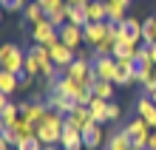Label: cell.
I'll list each match as a JSON object with an SVG mask.
<instances>
[{
    "label": "cell",
    "mask_w": 156,
    "mask_h": 150,
    "mask_svg": "<svg viewBox=\"0 0 156 150\" xmlns=\"http://www.w3.org/2000/svg\"><path fill=\"white\" fill-rule=\"evenodd\" d=\"M62 127H66V116L48 108L45 119L37 125V139H40V142H43L45 147H51V145H60V133H62Z\"/></svg>",
    "instance_id": "obj_1"
},
{
    "label": "cell",
    "mask_w": 156,
    "mask_h": 150,
    "mask_svg": "<svg viewBox=\"0 0 156 150\" xmlns=\"http://www.w3.org/2000/svg\"><path fill=\"white\" fill-rule=\"evenodd\" d=\"M26 65V51L14 43H6L0 45V68L3 71H12V74H20Z\"/></svg>",
    "instance_id": "obj_2"
},
{
    "label": "cell",
    "mask_w": 156,
    "mask_h": 150,
    "mask_svg": "<svg viewBox=\"0 0 156 150\" xmlns=\"http://www.w3.org/2000/svg\"><path fill=\"white\" fill-rule=\"evenodd\" d=\"M125 133H128V139H131V145L133 147H148V139H151V125L145 122L142 116H136V119H131L125 125Z\"/></svg>",
    "instance_id": "obj_3"
},
{
    "label": "cell",
    "mask_w": 156,
    "mask_h": 150,
    "mask_svg": "<svg viewBox=\"0 0 156 150\" xmlns=\"http://www.w3.org/2000/svg\"><path fill=\"white\" fill-rule=\"evenodd\" d=\"M31 40H34V43H40V45H51V43H57V40H60V29L48 20V17H45V20L34 23Z\"/></svg>",
    "instance_id": "obj_4"
},
{
    "label": "cell",
    "mask_w": 156,
    "mask_h": 150,
    "mask_svg": "<svg viewBox=\"0 0 156 150\" xmlns=\"http://www.w3.org/2000/svg\"><path fill=\"white\" fill-rule=\"evenodd\" d=\"M20 105V116L26 122H31V125H40V122L45 119V113H48V105L45 102H29V99H23V102H17Z\"/></svg>",
    "instance_id": "obj_5"
},
{
    "label": "cell",
    "mask_w": 156,
    "mask_h": 150,
    "mask_svg": "<svg viewBox=\"0 0 156 150\" xmlns=\"http://www.w3.org/2000/svg\"><path fill=\"white\" fill-rule=\"evenodd\" d=\"M48 54H51V60H54V65H57V68H68V65L77 60V51L68 48V45L60 43V40L48 45Z\"/></svg>",
    "instance_id": "obj_6"
},
{
    "label": "cell",
    "mask_w": 156,
    "mask_h": 150,
    "mask_svg": "<svg viewBox=\"0 0 156 150\" xmlns=\"http://www.w3.org/2000/svg\"><path fill=\"white\" fill-rule=\"evenodd\" d=\"M66 125H71V127H77L80 133L85 127H91L94 125V116H91V108L88 105H74V110L66 116Z\"/></svg>",
    "instance_id": "obj_7"
},
{
    "label": "cell",
    "mask_w": 156,
    "mask_h": 150,
    "mask_svg": "<svg viewBox=\"0 0 156 150\" xmlns=\"http://www.w3.org/2000/svg\"><path fill=\"white\" fill-rule=\"evenodd\" d=\"M94 74H97V79L114 82L116 79V57H97L94 60Z\"/></svg>",
    "instance_id": "obj_8"
},
{
    "label": "cell",
    "mask_w": 156,
    "mask_h": 150,
    "mask_svg": "<svg viewBox=\"0 0 156 150\" xmlns=\"http://www.w3.org/2000/svg\"><path fill=\"white\" fill-rule=\"evenodd\" d=\"M60 43H66L68 48H80V43H85V37H82V26H74V23H66L60 26Z\"/></svg>",
    "instance_id": "obj_9"
},
{
    "label": "cell",
    "mask_w": 156,
    "mask_h": 150,
    "mask_svg": "<svg viewBox=\"0 0 156 150\" xmlns=\"http://www.w3.org/2000/svg\"><path fill=\"white\" fill-rule=\"evenodd\" d=\"M131 82H136V60H116L114 85H131Z\"/></svg>",
    "instance_id": "obj_10"
},
{
    "label": "cell",
    "mask_w": 156,
    "mask_h": 150,
    "mask_svg": "<svg viewBox=\"0 0 156 150\" xmlns=\"http://www.w3.org/2000/svg\"><path fill=\"white\" fill-rule=\"evenodd\" d=\"M82 147H85V145H82V133L77 127L66 125L62 133H60V150H82Z\"/></svg>",
    "instance_id": "obj_11"
},
{
    "label": "cell",
    "mask_w": 156,
    "mask_h": 150,
    "mask_svg": "<svg viewBox=\"0 0 156 150\" xmlns=\"http://www.w3.org/2000/svg\"><path fill=\"white\" fill-rule=\"evenodd\" d=\"M108 34V20L105 23H85L82 26V37H85L88 45H99Z\"/></svg>",
    "instance_id": "obj_12"
},
{
    "label": "cell",
    "mask_w": 156,
    "mask_h": 150,
    "mask_svg": "<svg viewBox=\"0 0 156 150\" xmlns=\"http://www.w3.org/2000/svg\"><path fill=\"white\" fill-rule=\"evenodd\" d=\"M45 105H48L51 110H57V113H62V116H68L71 110H74L77 102L68 99V96H62V93H57V91H51L48 96H45Z\"/></svg>",
    "instance_id": "obj_13"
},
{
    "label": "cell",
    "mask_w": 156,
    "mask_h": 150,
    "mask_svg": "<svg viewBox=\"0 0 156 150\" xmlns=\"http://www.w3.org/2000/svg\"><path fill=\"white\" fill-rule=\"evenodd\" d=\"M119 37H125V40H131L139 45L142 43V23L136 20V17H128V20L119 26Z\"/></svg>",
    "instance_id": "obj_14"
},
{
    "label": "cell",
    "mask_w": 156,
    "mask_h": 150,
    "mask_svg": "<svg viewBox=\"0 0 156 150\" xmlns=\"http://www.w3.org/2000/svg\"><path fill=\"white\" fill-rule=\"evenodd\" d=\"M136 116H142V119L151 125V130H156V105L151 102L148 93H145V96L136 102Z\"/></svg>",
    "instance_id": "obj_15"
},
{
    "label": "cell",
    "mask_w": 156,
    "mask_h": 150,
    "mask_svg": "<svg viewBox=\"0 0 156 150\" xmlns=\"http://www.w3.org/2000/svg\"><path fill=\"white\" fill-rule=\"evenodd\" d=\"M85 14H88V23H105L108 20V3H102V0H88Z\"/></svg>",
    "instance_id": "obj_16"
},
{
    "label": "cell",
    "mask_w": 156,
    "mask_h": 150,
    "mask_svg": "<svg viewBox=\"0 0 156 150\" xmlns=\"http://www.w3.org/2000/svg\"><path fill=\"white\" fill-rule=\"evenodd\" d=\"M82 145H85L88 150H97V147H102V125H91L82 130Z\"/></svg>",
    "instance_id": "obj_17"
},
{
    "label": "cell",
    "mask_w": 156,
    "mask_h": 150,
    "mask_svg": "<svg viewBox=\"0 0 156 150\" xmlns=\"http://www.w3.org/2000/svg\"><path fill=\"white\" fill-rule=\"evenodd\" d=\"M136 51H139V45H136V43L119 37V40H116V48H114V57L116 60H136Z\"/></svg>",
    "instance_id": "obj_18"
},
{
    "label": "cell",
    "mask_w": 156,
    "mask_h": 150,
    "mask_svg": "<svg viewBox=\"0 0 156 150\" xmlns=\"http://www.w3.org/2000/svg\"><path fill=\"white\" fill-rule=\"evenodd\" d=\"M108 105H111V102H108V99H91V116H94V122H97V125H105V122H108Z\"/></svg>",
    "instance_id": "obj_19"
},
{
    "label": "cell",
    "mask_w": 156,
    "mask_h": 150,
    "mask_svg": "<svg viewBox=\"0 0 156 150\" xmlns=\"http://www.w3.org/2000/svg\"><path fill=\"white\" fill-rule=\"evenodd\" d=\"M0 91H3L6 96H12L14 91H20V79H17V74L0 68Z\"/></svg>",
    "instance_id": "obj_20"
},
{
    "label": "cell",
    "mask_w": 156,
    "mask_h": 150,
    "mask_svg": "<svg viewBox=\"0 0 156 150\" xmlns=\"http://www.w3.org/2000/svg\"><path fill=\"white\" fill-rule=\"evenodd\" d=\"M131 139H128L125 130H116V133L108 136V142H105V150H131Z\"/></svg>",
    "instance_id": "obj_21"
},
{
    "label": "cell",
    "mask_w": 156,
    "mask_h": 150,
    "mask_svg": "<svg viewBox=\"0 0 156 150\" xmlns=\"http://www.w3.org/2000/svg\"><path fill=\"white\" fill-rule=\"evenodd\" d=\"M23 17H26V20H29V23L34 26V23L45 20V12H43V6L37 3V0H31V3H26V9H23Z\"/></svg>",
    "instance_id": "obj_22"
},
{
    "label": "cell",
    "mask_w": 156,
    "mask_h": 150,
    "mask_svg": "<svg viewBox=\"0 0 156 150\" xmlns=\"http://www.w3.org/2000/svg\"><path fill=\"white\" fill-rule=\"evenodd\" d=\"M0 119L6 122V127H9V125H14V122L20 119V105H14V102H6L3 110H0Z\"/></svg>",
    "instance_id": "obj_23"
},
{
    "label": "cell",
    "mask_w": 156,
    "mask_h": 150,
    "mask_svg": "<svg viewBox=\"0 0 156 150\" xmlns=\"http://www.w3.org/2000/svg\"><path fill=\"white\" fill-rule=\"evenodd\" d=\"M91 93H94L97 99H111V96H114V82H105V79H97V85L91 88Z\"/></svg>",
    "instance_id": "obj_24"
},
{
    "label": "cell",
    "mask_w": 156,
    "mask_h": 150,
    "mask_svg": "<svg viewBox=\"0 0 156 150\" xmlns=\"http://www.w3.org/2000/svg\"><path fill=\"white\" fill-rule=\"evenodd\" d=\"M68 23H74V26H85V23H88L85 6H68Z\"/></svg>",
    "instance_id": "obj_25"
},
{
    "label": "cell",
    "mask_w": 156,
    "mask_h": 150,
    "mask_svg": "<svg viewBox=\"0 0 156 150\" xmlns=\"http://www.w3.org/2000/svg\"><path fill=\"white\" fill-rule=\"evenodd\" d=\"M153 31H156V17H148V20H142V43L145 45H153Z\"/></svg>",
    "instance_id": "obj_26"
},
{
    "label": "cell",
    "mask_w": 156,
    "mask_h": 150,
    "mask_svg": "<svg viewBox=\"0 0 156 150\" xmlns=\"http://www.w3.org/2000/svg\"><path fill=\"white\" fill-rule=\"evenodd\" d=\"M45 17H48V20L57 26V29H60V26H66V23H68V3L60 6V9H54V12H48Z\"/></svg>",
    "instance_id": "obj_27"
},
{
    "label": "cell",
    "mask_w": 156,
    "mask_h": 150,
    "mask_svg": "<svg viewBox=\"0 0 156 150\" xmlns=\"http://www.w3.org/2000/svg\"><path fill=\"white\" fill-rule=\"evenodd\" d=\"M23 71L29 74V77H40V74H43V65L37 62V57H34V54L26 51V65H23Z\"/></svg>",
    "instance_id": "obj_28"
},
{
    "label": "cell",
    "mask_w": 156,
    "mask_h": 150,
    "mask_svg": "<svg viewBox=\"0 0 156 150\" xmlns=\"http://www.w3.org/2000/svg\"><path fill=\"white\" fill-rule=\"evenodd\" d=\"M45 145L40 142V139L37 136H34V139H26V142H20V145H17V150H43Z\"/></svg>",
    "instance_id": "obj_29"
},
{
    "label": "cell",
    "mask_w": 156,
    "mask_h": 150,
    "mask_svg": "<svg viewBox=\"0 0 156 150\" xmlns=\"http://www.w3.org/2000/svg\"><path fill=\"white\" fill-rule=\"evenodd\" d=\"M37 3L43 6V12L48 14V12H54V9H60V6H66V0H37Z\"/></svg>",
    "instance_id": "obj_30"
},
{
    "label": "cell",
    "mask_w": 156,
    "mask_h": 150,
    "mask_svg": "<svg viewBox=\"0 0 156 150\" xmlns=\"http://www.w3.org/2000/svg\"><path fill=\"white\" fill-rule=\"evenodd\" d=\"M119 116H122V108H119L116 102H111V105H108V122H119Z\"/></svg>",
    "instance_id": "obj_31"
},
{
    "label": "cell",
    "mask_w": 156,
    "mask_h": 150,
    "mask_svg": "<svg viewBox=\"0 0 156 150\" xmlns=\"http://www.w3.org/2000/svg\"><path fill=\"white\" fill-rule=\"evenodd\" d=\"M17 79H20V91L31 88V82H34V77H29V74H26V71H20V74H17Z\"/></svg>",
    "instance_id": "obj_32"
},
{
    "label": "cell",
    "mask_w": 156,
    "mask_h": 150,
    "mask_svg": "<svg viewBox=\"0 0 156 150\" xmlns=\"http://www.w3.org/2000/svg\"><path fill=\"white\" fill-rule=\"evenodd\" d=\"M26 3H29V0H3V9H26Z\"/></svg>",
    "instance_id": "obj_33"
},
{
    "label": "cell",
    "mask_w": 156,
    "mask_h": 150,
    "mask_svg": "<svg viewBox=\"0 0 156 150\" xmlns=\"http://www.w3.org/2000/svg\"><path fill=\"white\" fill-rule=\"evenodd\" d=\"M148 147L156 150V130H151V139H148Z\"/></svg>",
    "instance_id": "obj_34"
},
{
    "label": "cell",
    "mask_w": 156,
    "mask_h": 150,
    "mask_svg": "<svg viewBox=\"0 0 156 150\" xmlns=\"http://www.w3.org/2000/svg\"><path fill=\"white\" fill-rule=\"evenodd\" d=\"M66 3H68V6H85L88 0H66Z\"/></svg>",
    "instance_id": "obj_35"
},
{
    "label": "cell",
    "mask_w": 156,
    "mask_h": 150,
    "mask_svg": "<svg viewBox=\"0 0 156 150\" xmlns=\"http://www.w3.org/2000/svg\"><path fill=\"white\" fill-rule=\"evenodd\" d=\"M6 102H9V96H6L3 91H0V110H3V105H6Z\"/></svg>",
    "instance_id": "obj_36"
},
{
    "label": "cell",
    "mask_w": 156,
    "mask_h": 150,
    "mask_svg": "<svg viewBox=\"0 0 156 150\" xmlns=\"http://www.w3.org/2000/svg\"><path fill=\"white\" fill-rule=\"evenodd\" d=\"M0 150H9V142H6L3 136H0Z\"/></svg>",
    "instance_id": "obj_37"
},
{
    "label": "cell",
    "mask_w": 156,
    "mask_h": 150,
    "mask_svg": "<svg viewBox=\"0 0 156 150\" xmlns=\"http://www.w3.org/2000/svg\"><path fill=\"white\" fill-rule=\"evenodd\" d=\"M151 60H153V62H156V43H153V45H151Z\"/></svg>",
    "instance_id": "obj_38"
},
{
    "label": "cell",
    "mask_w": 156,
    "mask_h": 150,
    "mask_svg": "<svg viewBox=\"0 0 156 150\" xmlns=\"http://www.w3.org/2000/svg\"><path fill=\"white\" fill-rule=\"evenodd\" d=\"M148 96H151V102H153V105H156V91H153V93H148Z\"/></svg>",
    "instance_id": "obj_39"
},
{
    "label": "cell",
    "mask_w": 156,
    "mask_h": 150,
    "mask_svg": "<svg viewBox=\"0 0 156 150\" xmlns=\"http://www.w3.org/2000/svg\"><path fill=\"white\" fill-rule=\"evenodd\" d=\"M3 130H6V122H3V119H0V133H3Z\"/></svg>",
    "instance_id": "obj_40"
},
{
    "label": "cell",
    "mask_w": 156,
    "mask_h": 150,
    "mask_svg": "<svg viewBox=\"0 0 156 150\" xmlns=\"http://www.w3.org/2000/svg\"><path fill=\"white\" fill-rule=\"evenodd\" d=\"M43 150H60V147H54V145H51V147H43Z\"/></svg>",
    "instance_id": "obj_41"
},
{
    "label": "cell",
    "mask_w": 156,
    "mask_h": 150,
    "mask_svg": "<svg viewBox=\"0 0 156 150\" xmlns=\"http://www.w3.org/2000/svg\"><path fill=\"white\" fill-rule=\"evenodd\" d=\"M0 17H3V6H0Z\"/></svg>",
    "instance_id": "obj_42"
},
{
    "label": "cell",
    "mask_w": 156,
    "mask_h": 150,
    "mask_svg": "<svg viewBox=\"0 0 156 150\" xmlns=\"http://www.w3.org/2000/svg\"><path fill=\"white\" fill-rule=\"evenodd\" d=\"M131 150H142V147H131Z\"/></svg>",
    "instance_id": "obj_43"
},
{
    "label": "cell",
    "mask_w": 156,
    "mask_h": 150,
    "mask_svg": "<svg viewBox=\"0 0 156 150\" xmlns=\"http://www.w3.org/2000/svg\"><path fill=\"white\" fill-rule=\"evenodd\" d=\"M153 40H156V31H153Z\"/></svg>",
    "instance_id": "obj_44"
},
{
    "label": "cell",
    "mask_w": 156,
    "mask_h": 150,
    "mask_svg": "<svg viewBox=\"0 0 156 150\" xmlns=\"http://www.w3.org/2000/svg\"><path fill=\"white\" fill-rule=\"evenodd\" d=\"M9 150H17V147H9Z\"/></svg>",
    "instance_id": "obj_45"
},
{
    "label": "cell",
    "mask_w": 156,
    "mask_h": 150,
    "mask_svg": "<svg viewBox=\"0 0 156 150\" xmlns=\"http://www.w3.org/2000/svg\"><path fill=\"white\" fill-rule=\"evenodd\" d=\"M102 3H108V0H102Z\"/></svg>",
    "instance_id": "obj_46"
},
{
    "label": "cell",
    "mask_w": 156,
    "mask_h": 150,
    "mask_svg": "<svg viewBox=\"0 0 156 150\" xmlns=\"http://www.w3.org/2000/svg\"><path fill=\"white\" fill-rule=\"evenodd\" d=\"M145 150H151V147H145Z\"/></svg>",
    "instance_id": "obj_47"
}]
</instances>
